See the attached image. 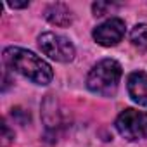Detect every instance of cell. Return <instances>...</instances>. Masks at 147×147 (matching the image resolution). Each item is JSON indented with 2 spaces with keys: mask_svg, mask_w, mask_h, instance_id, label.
I'll return each mask as SVG.
<instances>
[{
  "mask_svg": "<svg viewBox=\"0 0 147 147\" xmlns=\"http://www.w3.org/2000/svg\"><path fill=\"white\" fill-rule=\"evenodd\" d=\"M7 5L12 7V9H23V7H28L30 2L28 0H24V2H7Z\"/></svg>",
  "mask_w": 147,
  "mask_h": 147,
  "instance_id": "10",
  "label": "cell"
},
{
  "mask_svg": "<svg viewBox=\"0 0 147 147\" xmlns=\"http://www.w3.org/2000/svg\"><path fill=\"white\" fill-rule=\"evenodd\" d=\"M4 62L16 73L31 80L36 85H49L52 82V67L35 55L33 52L21 47H7L4 50Z\"/></svg>",
  "mask_w": 147,
  "mask_h": 147,
  "instance_id": "1",
  "label": "cell"
},
{
  "mask_svg": "<svg viewBox=\"0 0 147 147\" xmlns=\"http://www.w3.org/2000/svg\"><path fill=\"white\" fill-rule=\"evenodd\" d=\"M0 138H2V147H7L14 140V131H11L5 123H2V137Z\"/></svg>",
  "mask_w": 147,
  "mask_h": 147,
  "instance_id": "9",
  "label": "cell"
},
{
  "mask_svg": "<svg viewBox=\"0 0 147 147\" xmlns=\"http://www.w3.org/2000/svg\"><path fill=\"white\" fill-rule=\"evenodd\" d=\"M38 47L45 55H49L57 62H71L75 59L73 42L59 33H52V31L42 33L38 36Z\"/></svg>",
  "mask_w": 147,
  "mask_h": 147,
  "instance_id": "3",
  "label": "cell"
},
{
  "mask_svg": "<svg viewBox=\"0 0 147 147\" xmlns=\"http://www.w3.org/2000/svg\"><path fill=\"white\" fill-rule=\"evenodd\" d=\"M121 64L114 59L99 61L87 76V87L90 92L109 97L114 95L121 80Z\"/></svg>",
  "mask_w": 147,
  "mask_h": 147,
  "instance_id": "2",
  "label": "cell"
},
{
  "mask_svg": "<svg viewBox=\"0 0 147 147\" xmlns=\"http://www.w3.org/2000/svg\"><path fill=\"white\" fill-rule=\"evenodd\" d=\"M130 42L137 49L145 50L147 49V24H137L130 33Z\"/></svg>",
  "mask_w": 147,
  "mask_h": 147,
  "instance_id": "8",
  "label": "cell"
},
{
  "mask_svg": "<svg viewBox=\"0 0 147 147\" xmlns=\"http://www.w3.org/2000/svg\"><path fill=\"white\" fill-rule=\"evenodd\" d=\"M125 21L123 19H119V18H111V19H107V21H104L102 24H99L95 30H94V33H92V36H94V40L99 43V45H102V47H114V45H118L121 40H123V36H125Z\"/></svg>",
  "mask_w": 147,
  "mask_h": 147,
  "instance_id": "5",
  "label": "cell"
},
{
  "mask_svg": "<svg viewBox=\"0 0 147 147\" xmlns=\"http://www.w3.org/2000/svg\"><path fill=\"white\" fill-rule=\"evenodd\" d=\"M116 130L126 140L147 138V113L137 109H126L116 118Z\"/></svg>",
  "mask_w": 147,
  "mask_h": 147,
  "instance_id": "4",
  "label": "cell"
},
{
  "mask_svg": "<svg viewBox=\"0 0 147 147\" xmlns=\"http://www.w3.org/2000/svg\"><path fill=\"white\" fill-rule=\"evenodd\" d=\"M45 18L55 26H69L73 23V12L64 4H52L45 9Z\"/></svg>",
  "mask_w": 147,
  "mask_h": 147,
  "instance_id": "7",
  "label": "cell"
},
{
  "mask_svg": "<svg viewBox=\"0 0 147 147\" xmlns=\"http://www.w3.org/2000/svg\"><path fill=\"white\" fill-rule=\"evenodd\" d=\"M126 88L133 102L140 106H147V73L144 71L131 73L126 82Z\"/></svg>",
  "mask_w": 147,
  "mask_h": 147,
  "instance_id": "6",
  "label": "cell"
}]
</instances>
